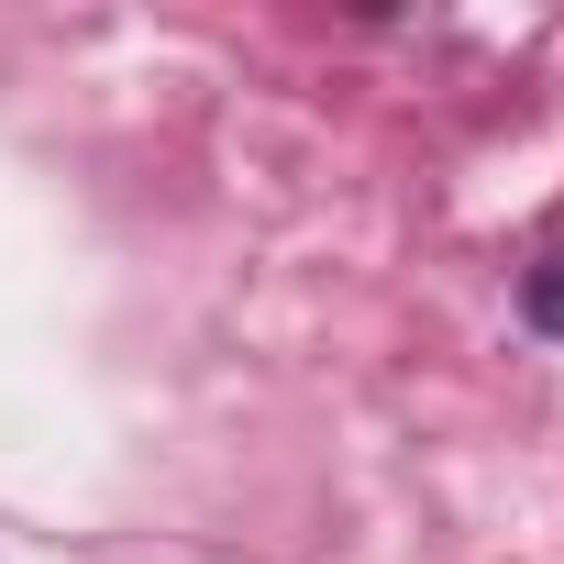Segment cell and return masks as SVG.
<instances>
[{"mask_svg":"<svg viewBox=\"0 0 564 564\" xmlns=\"http://www.w3.org/2000/svg\"><path fill=\"white\" fill-rule=\"evenodd\" d=\"M520 311H531V333H553V344H564V254H542V265L520 276Z\"/></svg>","mask_w":564,"mask_h":564,"instance_id":"6da1fadb","label":"cell"}]
</instances>
